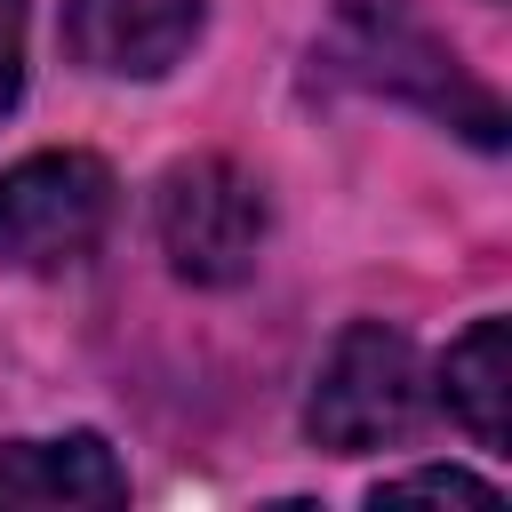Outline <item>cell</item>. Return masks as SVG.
I'll use <instances>...</instances> for the list:
<instances>
[{"instance_id":"cell-6","label":"cell","mask_w":512,"mask_h":512,"mask_svg":"<svg viewBox=\"0 0 512 512\" xmlns=\"http://www.w3.org/2000/svg\"><path fill=\"white\" fill-rule=\"evenodd\" d=\"M0 504L24 512H104L128 504V472L96 432H64V440H16L0 448Z\"/></svg>"},{"instance_id":"cell-1","label":"cell","mask_w":512,"mask_h":512,"mask_svg":"<svg viewBox=\"0 0 512 512\" xmlns=\"http://www.w3.org/2000/svg\"><path fill=\"white\" fill-rule=\"evenodd\" d=\"M320 64L376 88V96H400V104H424L432 120L464 128L472 144H504V104L456 64V48L416 16V0H336L328 16V40H320Z\"/></svg>"},{"instance_id":"cell-3","label":"cell","mask_w":512,"mask_h":512,"mask_svg":"<svg viewBox=\"0 0 512 512\" xmlns=\"http://www.w3.org/2000/svg\"><path fill=\"white\" fill-rule=\"evenodd\" d=\"M152 216H160L168 264H176L192 288H232V280H248V272H256V248H264V224H272L264 184H256L240 160H216V152L176 160V168L160 176Z\"/></svg>"},{"instance_id":"cell-9","label":"cell","mask_w":512,"mask_h":512,"mask_svg":"<svg viewBox=\"0 0 512 512\" xmlns=\"http://www.w3.org/2000/svg\"><path fill=\"white\" fill-rule=\"evenodd\" d=\"M24 96V0H0V120Z\"/></svg>"},{"instance_id":"cell-2","label":"cell","mask_w":512,"mask_h":512,"mask_svg":"<svg viewBox=\"0 0 512 512\" xmlns=\"http://www.w3.org/2000/svg\"><path fill=\"white\" fill-rule=\"evenodd\" d=\"M424 424V360L400 328L384 320H352L320 376H312V400H304V432L328 448V456H368V448H392Z\"/></svg>"},{"instance_id":"cell-4","label":"cell","mask_w":512,"mask_h":512,"mask_svg":"<svg viewBox=\"0 0 512 512\" xmlns=\"http://www.w3.org/2000/svg\"><path fill=\"white\" fill-rule=\"evenodd\" d=\"M112 232V168L96 152H32L0 176V264L72 272Z\"/></svg>"},{"instance_id":"cell-8","label":"cell","mask_w":512,"mask_h":512,"mask_svg":"<svg viewBox=\"0 0 512 512\" xmlns=\"http://www.w3.org/2000/svg\"><path fill=\"white\" fill-rule=\"evenodd\" d=\"M408 496H432V504H480V512L504 504L488 480H472V472H456V464H424V472H400V480L376 488V504H408Z\"/></svg>"},{"instance_id":"cell-5","label":"cell","mask_w":512,"mask_h":512,"mask_svg":"<svg viewBox=\"0 0 512 512\" xmlns=\"http://www.w3.org/2000/svg\"><path fill=\"white\" fill-rule=\"evenodd\" d=\"M200 16H208V0H72L64 48L112 80H160L200 40Z\"/></svg>"},{"instance_id":"cell-7","label":"cell","mask_w":512,"mask_h":512,"mask_svg":"<svg viewBox=\"0 0 512 512\" xmlns=\"http://www.w3.org/2000/svg\"><path fill=\"white\" fill-rule=\"evenodd\" d=\"M440 400H448V416L488 448V456H504V440H512V328L488 312V320H472L456 344H448V360H440Z\"/></svg>"}]
</instances>
